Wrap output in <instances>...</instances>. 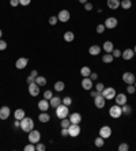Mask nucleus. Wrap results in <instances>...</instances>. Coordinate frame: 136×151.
Returning <instances> with one entry per match:
<instances>
[{
	"instance_id": "50",
	"label": "nucleus",
	"mask_w": 136,
	"mask_h": 151,
	"mask_svg": "<svg viewBox=\"0 0 136 151\" xmlns=\"http://www.w3.org/2000/svg\"><path fill=\"white\" fill-rule=\"evenodd\" d=\"M90 94H91V97H93V98H95L97 95H99L101 93H99V91H97V90H94V91H91V90H90Z\"/></svg>"
},
{
	"instance_id": "53",
	"label": "nucleus",
	"mask_w": 136,
	"mask_h": 151,
	"mask_svg": "<svg viewBox=\"0 0 136 151\" xmlns=\"http://www.w3.org/2000/svg\"><path fill=\"white\" fill-rule=\"evenodd\" d=\"M33 82H35V78H33L31 75H30V76H27V83L30 84V83H33Z\"/></svg>"
},
{
	"instance_id": "16",
	"label": "nucleus",
	"mask_w": 136,
	"mask_h": 151,
	"mask_svg": "<svg viewBox=\"0 0 136 151\" xmlns=\"http://www.w3.org/2000/svg\"><path fill=\"white\" fill-rule=\"evenodd\" d=\"M82 87L85 90H87V91H90V90L93 89V80L90 79V76H89V78H83V80H82Z\"/></svg>"
},
{
	"instance_id": "2",
	"label": "nucleus",
	"mask_w": 136,
	"mask_h": 151,
	"mask_svg": "<svg viewBox=\"0 0 136 151\" xmlns=\"http://www.w3.org/2000/svg\"><path fill=\"white\" fill-rule=\"evenodd\" d=\"M68 113H69V109H68V106H65L64 104H60V105L56 108V116L60 118V120L68 117Z\"/></svg>"
},
{
	"instance_id": "4",
	"label": "nucleus",
	"mask_w": 136,
	"mask_h": 151,
	"mask_svg": "<svg viewBox=\"0 0 136 151\" xmlns=\"http://www.w3.org/2000/svg\"><path fill=\"white\" fill-rule=\"evenodd\" d=\"M102 97L105 98V100H114V97H116V90L113 87H105V89L102 90Z\"/></svg>"
},
{
	"instance_id": "55",
	"label": "nucleus",
	"mask_w": 136,
	"mask_h": 151,
	"mask_svg": "<svg viewBox=\"0 0 136 151\" xmlns=\"http://www.w3.org/2000/svg\"><path fill=\"white\" fill-rule=\"evenodd\" d=\"M79 3H82V4H86V3H87V0H79Z\"/></svg>"
},
{
	"instance_id": "3",
	"label": "nucleus",
	"mask_w": 136,
	"mask_h": 151,
	"mask_svg": "<svg viewBox=\"0 0 136 151\" xmlns=\"http://www.w3.org/2000/svg\"><path fill=\"white\" fill-rule=\"evenodd\" d=\"M40 140H41L40 131H37V129H31V131L29 132V142H30V143H33V144H37Z\"/></svg>"
},
{
	"instance_id": "39",
	"label": "nucleus",
	"mask_w": 136,
	"mask_h": 151,
	"mask_svg": "<svg viewBox=\"0 0 136 151\" xmlns=\"http://www.w3.org/2000/svg\"><path fill=\"white\" fill-rule=\"evenodd\" d=\"M119 150L120 151H128L129 150V146L127 144V143H121V144L119 146Z\"/></svg>"
},
{
	"instance_id": "58",
	"label": "nucleus",
	"mask_w": 136,
	"mask_h": 151,
	"mask_svg": "<svg viewBox=\"0 0 136 151\" xmlns=\"http://www.w3.org/2000/svg\"><path fill=\"white\" fill-rule=\"evenodd\" d=\"M135 87H136V80H135Z\"/></svg>"
},
{
	"instance_id": "27",
	"label": "nucleus",
	"mask_w": 136,
	"mask_h": 151,
	"mask_svg": "<svg viewBox=\"0 0 136 151\" xmlns=\"http://www.w3.org/2000/svg\"><path fill=\"white\" fill-rule=\"evenodd\" d=\"M120 7H123L124 10H129L132 7V1L131 0H123V1H120Z\"/></svg>"
},
{
	"instance_id": "29",
	"label": "nucleus",
	"mask_w": 136,
	"mask_h": 151,
	"mask_svg": "<svg viewBox=\"0 0 136 151\" xmlns=\"http://www.w3.org/2000/svg\"><path fill=\"white\" fill-rule=\"evenodd\" d=\"M114 60V57L112 53H106V55H103L102 56V61L103 63H112Z\"/></svg>"
},
{
	"instance_id": "11",
	"label": "nucleus",
	"mask_w": 136,
	"mask_h": 151,
	"mask_svg": "<svg viewBox=\"0 0 136 151\" xmlns=\"http://www.w3.org/2000/svg\"><path fill=\"white\" fill-rule=\"evenodd\" d=\"M99 136H102L103 139H108V138H110V136H112V129H110V127H108V125H103V127L99 129Z\"/></svg>"
},
{
	"instance_id": "44",
	"label": "nucleus",
	"mask_w": 136,
	"mask_h": 151,
	"mask_svg": "<svg viewBox=\"0 0 136 151\" xmlns=\"http://www.w3.org/2000/svg\"><path fill=\"white\" fill-rule=\"evenodd\" d=\"M105 89V86H103V83H97L95 86V90L97 91H99V93H102V90Z\"/></svg>"
},
{
	"instance_id": "52",
	"label": "nucleus",
	"mask_w": 136,
	"mask_h": 151,
	"mask_svg": "<svg viewBox=\"0 0 136 151\" xmlns=\"http://www.w3.org/2000/svg\"><path fill=\"white\" fill-rule=\"evenodd\" d=\"M61 136H68V128H63L61 129Z\"/></svg>"
},
{
	"instance_id": "24",
	"label": "nucleus",
	"mask_w": 136,
	"mask_h": 151,
	"mask_svg": "<svg viewBox=\"0 0 136 151\" xmlns=\"http://www.w3.org/2000/svg\"><path fill=\"white\" fill-rule=\"evenodd\" d=\"M38 120H40L41 123H48L51 120V116L48 114V112H41V114L38 116Z\"/></svg>"
},
{
	"instance_id": "40",
	"label": "nucleus",
	"mask_w": 136,
	"mask_h": 151,
	"mask_svg": "<svg viewBox=\"0 0 136 151\" xmlns=\"http://www.w3.org/2000/svg\"><path fill=\"white\" fill-rule=\"evenodd\" d=\"M127 91H128V94H133L136 91V87L133 84H128V87H127Z\"/></svg>"
},
{
	"instance_id": "46",
	"label": "nucleus",
	"mask_w": 136,
	"mask_h": 151,
	"mask_svg": "<svg viewBox=\"0 0 136 151\" xmlns=\"http://www.w3.org/2000/svg\"><path fill=\"white\" fill-rule=\"evenodd\" d=\"M85 10H86V11H91V10H93V4L87 1V3L85 4Z\"/></svg>"
},
{
	"instance_id": "22",
	"label": "nucleus",
	"mask_w": 136,
	"mask_h": 151,
	"mask_svg": "<svg viewBox=\"0 0 136 151\" xmlns=\"http://www.w3.org/2000/svg\"><path fill=\"white\" fill-rule=\"evenodd\" d=\"M49 104H51L52 108H55V109H56V108L61 104V98H60V97H52L51 100H49Z\"/></svg>"
},
{
	"instance_id": "45",
	"label": "nucleus",
	"mask_w": 136,
	"mask_h": 151,
	"mask_svg": "<svg viewBox=\"0 0 136 151\" xmlns=\"http://www.w3.org/2000/svg\"><path fill=\"white\" fill-rule=\"evenodd\" d=\"M7 48V42L4 39H0V50H4Z\"/></svg>"
},
{
	"instance_id": "54",
	"label": "nucleus",
	"mask_w": 136,
	"mask_h": 151,
	"mask_svg": "<svg viewBox=\"0 0 136 151\" xmlns=\"http://www.w3.org/2000/svg\"><path fill=\"white\" fill-rule=\"evenodd\" d=\"M30 75H31V76H33V78H37V76H38V72H37V71H35V69H33V71H31V72H30Z\"/></svg>"
},
{
	"instance_id": "35",
	"label": "nucleus",
	"mask_w": 136,
	"mask_h": 151,
	"mask_svg": "<svg viewBox=\"0 0 136 151\" xmlns=\"http://www.w3.org/2000/svg\"><path fill=\"white\" fill-rule=\"evenodd\" d=\"M71 125V121H69V118L65 117V118H61V128H68Z\"/></svg>"
},
{
	"instance_id": "15",
	"label": "nucleus",
	"mask_w": 136,
	"mask_h": 151,
	"mask_svg": "<svg viewBox=\"0 0 136 151\" xmlns=\"http://www.w3.org/2000/svg\"><path fill=\"white\" fill-rule=\"evenodd\" d=\"M49 106H51V104H49V101L45 100V98L41 100L40 102H38V109H40L41 112H48Z\"/></svg>"
},
{
	"instance_id": "7",
	"label": "nucleus",
	"mask_w": 136,
	"mask_h": 151,
	"mask_svg": "<svg viewBox=\"0 0 136 151\" xmlns=\"http://www.w3.org/2000/svg\"><path fill=\"white\" fill-rule=\"evenodd\" d=\"M69 18H71V14H69L68 10H61V11L59 12V15H57L59 22H68Z\"/></svg>"
},
{
	"instance_id": "21",
	"label": "nucleus",
	"mask_w": 136,
	"mask_h": 151,
	"mask_svg": "<svg viewBox=\"0 0 136 151\" xmlns=\"http://www.w3.org/2000/svg\"><path fill=\"white\" fill-rule=\"evenodd\" d=\"M89 53H90L91 56H97V55H99L101 53V46H98V45H93L89 48Z\"/></svg>"
},
{
	"instance_id": "30",
	"label": "nucleus",
	"mask_w": 136,
	"mask_h": 151,
	"mask_svg": "<svg viewBox=\"0 0 136 151\" xmlns=\"http://www.w3.org/2000/svg\"><path fill=\"white\" fill-rule=\"evenodd\" d=\"M53 87H55V90H56V91H63V90H64V87H65V84H64V82L59 80V82H56V83H55V86H53Z\"/></svg>"
},
{
	"instance_id": "43",
	"label": "nucleus",
	"mask_w": 136,
	"mask_h": 151,
	"mask_svg": "<svg viewBox=\"0 0 136 151\" xmlns=\"http://www.w3.org/2000/svg\"><path fill=\"white\" fill-rule=\"evenodd\" d=\"M57 21H59V19H57V17H51V18H49V25L55 26V25L57 23Z\"/></svg>"
},
{
	"instance_id": "49",
	"label": "nucleus",
	"mask_w": 136,
	"mask_h": 151,
	"mask_svg": "<svg viewBox=\"0 0 136 151\" xmlns=\"http://www.w3.org/2000/svg\"><path fill=\"white\" fill-rule=\"evenodd\" d=\"M90 79H91V80H97V79H98V73L91 72L90 73Z\"/></svg>"
},
{
	"instance_id": "19",
	"label": "nucleus",
	"mask_w": 136,
	"mask_h": 151,
	"mask_svg": "<svg viewBox=\"0 0 136 151\" xmlns=\"http://www.w3.org/2000/svg\"><path fill=\"white\" fill-rule=\"evenodd\" d=\"M69 121H71V124H80L82 116L79 113H72V114H69Z\"/></svg>"
},
{
	"instance_id": "34",
	"label": "nucleus",
	"mask_w": 136,
	"mask_h": 151,
	"mask_svg": "<svg viewBox=\"0 0 136 151\" xmlns=\"http://www.w3.org/2000/svg\"><path fill=\"white\" fill-rule=\"evenodd\" d=\"M94 143H95L97 147H102V146L105 144V139H103L102 136H98V138L94 140Z\"/></svg>"
},
{
	"instance_id": "20",
	"label": "nucleus",
	"mask_w": 136,
	"mask_h": 151,
	"mask_svg": "<svg viewBox=\"0 0 136 151\" xmlns=\"http://www.w3.org/2000/svg\"><path fill=\"white\" fill-rule=\"evenodd\" d=\"M114 49V45L112 41H105L103 42V50L106 52V53H112Z\"/></svg>"
},
{
	"instance_id": "6",
	"label": "nucleus",
	"mask_w": 136,
	"mask_h": 151,
	"mask_svg": "<svg viewBox=\"0 0 136 151\" xmlns=\"http://www.w3.org/2000/svg\"><path fill=\"white\" fill-rule=\"evenodd\" d=\"M79 134H80L79 124H71V125L68 127V135H69V136L76 138V136H79Z\"/></svg>"
},
{
	"instance_id": "56",
	"label": "nucleus",
	"mask_w": 136,
	"mask_h": 151,
	"mask_svg": "<svg viewBox=\"0 0 136 151\" xmlns=\"http://www.w3.org/2000/svg\"><path fill=\"white\" fill-rule=\"evenodd\" d=\"M1 35H3V31L0 30V39H1Z\"/></svg>"
},
{
	"instance_id": "57",
	"label": "nucleus",
	"mask_w": 136,
	"mask_h": 151,
	"mask_svg": "<svg viewBox=\"0 0 136 151\" xmlns=\"http://www.w3.org/2000/svg\"><path fill=\"white\" fill-rule=\"evenodd\" d=\"M133 52H135V55H136V45H135V48H133Z\"/></svg>"
},
{
	"instance_id": "13",
	"label": "nucleus",
	"mask_w": 136,
	"mask_h": 151,
	"mask_svg": "<svg viewBox=\"0 0 136 151\" xmlns=\"http://www.w3.org/2000/svg\"><path fill=\"white\" fill-rule=\"evenodd\" d=\"M29 64V59H26V57H19L17 60V63H15V67L18 68V69H23V68H26Z\"/></svg>"
},
{
	"instance_id": "14",
	"label": "nucleus",
	"mask_w": 136,
	"mask_h": 151,
	"mask_svg": "<svg viewBox=\"0 0 136 151\" xmlns=\"http://www.w3.org/2000/svg\"><path fill=\"white\" fill-rule=\"evenodd\" d=\"M11 114V110L8 106H1L0 108V120H7Z\"/></svg>"
},
{
	"instance_id": "38",
	"label": "nucleus",
	"mask_w": 136,
	"mask_h": 151,
	"mask_svg": "<svg viewBox=\"0 0 136 151\" xmlns=\"http://www.w3.org/2000/svg\"><path fill=\"white\" fill-rule=\"evenodd\" d=\"M45 148H46V147L42 144V143H40V142L35 144V151H45Z\"/></svg>"
},
{
	"instance_id": "17",
	"label": "nucleus",
	"mask_w": 136,
	"mask_h": 151,
	"mask_svg": "<svg viewBox=\"0 0 136 151\" xmlns=\"http://www.w3.org/2000/svg\"><path fill=\"white\" fill-rule=\"evenodd\" d=\"M114 101H116V104H117V105L123 106L124 104H127V95H125V94H116Z\"/></svg>"
},
{
	"instance_id": "5",
	"label": "nucleus",
	"mask_w": 136,
	"mask_h": 151,
	"mask_svg": "<svg viewBox=\"0 0 136 151\" xmlns=\"http://www.w3.org/2000/svg\"><path fill=\"white\" fill-rule=\"evenodd\" d=\"M109 114H110V117L113 118H119L123 116V110H121V106L120 105H114V106H112L110 109H109Z\"/></svg>"
},
{
	"instance_id": "41",
	"label": "nucleus",
	"mask_w": 136,
	"mask_h": 151,
	"mask_svg": "<svg viewBox=\"0 0 136 151\" xmlns=\"http://www.w3.org/2000/svg\"><path fill=\"white\" fill-rule=\"evenodd\" d=\"M105 25H98V26H97V33L98 34H102L103 33V31H105Z\"/></svg>"
},
{
	"instance_id": "8",
	"label": "nucleus",
	"mask_w": 136,
	"mask_h": 151,
	"mask_svg": "<svg viewBox=\"0 0 136 151\" xmlns=\"http://www.w3.org/2000/svg\"><path fill=\"white\" fill-rule=\"evenodd\" d=\"M105 27L106 29H114V27H117V25H119V21H117V18H114V17H110L108 18L106 21H105Z\"/></svg>"
},
{
	"instance_id": "42",
	"label": "nucleus",
	"mask_w": 136,
	"mask_h": 151,
	"mask_svg": "<svg viewBox=\"0 0 136 151\" xmlns=\"http://www.w3.org/2000/svg\"><path fill=\"white\" fill-rule=\"evenodd\" d=\"M112 55H113L114 59H117V57H121V50H120V49H113Z\"/></svg>"
},
{
	"instance_id": "47",
	"label": "nucleus",
	"mask_w": 136,
	"mask_h": 151,
	"mask_svg": "<svg viewBox=\"0 0 136 151\" xmlns=\"http://www.w3.org/2000/svg\"><path fill=\"white\" fill-rule=\"evenodd\" d=\"M30 1H31V0H19V4H22V6H29Z\"/></svg>"
},
{
	"instance_id": "37",
	"label": "nucleus",
	"mask_w": 136,
	"mask_h": 151,
	"mask_svg": "<svg viewBox=\"0 0 136 151\" xmlns=\"http://www.w3.org/2000/svg\"><path fill=\"white\" fill-rule=\"evenodd\" d=\"M52 97H53V93H52L51 90H46L45 93H44V98H45V100L49 101V100L52 98Z\"/></svg>"
},
{
	"instance_id": "9",
	"label": "nucleus",
	"mask_w": 136,
	"mask_h": 151,
	"mask_svg": "<svg viewBox=\"0 0 136 151\" xmlns=\"http://www.w3.org/2000/svg\"><path fill=\"white\" fill-rule=\"evenodd\" d=\"M135 80H136V78L132 72H124L123 73V82H125L127 84H133L135 83Z\"/></svg>"
},
{
	"instance_id": "26",
	"label": "nucleus",
	"mask_w": 136,
	"mask_h": 151,
	"mask_svg": "<svg viewBox=\"0 0 136 151\" xmlns=\"http://www.w3.org/2000/svg\"><path fill=\"white\" fill-rule=\"evenodd\" d=\"M75 39V34L72 31H65L64 33V41H67V42H71V41H74Z\"/></svg>"
},
{
	"instance_id": "33",
	"label": "nucleus",
	"mask_w": 136,
	"mask_h": 151,
	"mask_svg": "<svg viewBox=\"0 0 136 151\" xmlns=\"http://www.w3.org/2000/svg\"><path fill=\"white\" fill-rule=\"evenodd\" d=\"M61 104H64L65 106L69 108L71 105H72V98H71V97H64V98L61 100Z\"/></svg>"
},
{
	"instance_id": "32",
	"label": "nucleus",
	"mask_w": 136,
	"mask_h": 151,
	"mask_svg": "<svg viewBox=\"0 0 136 151\" xmlns=\"http://www.w3.org/2000/svg\"><path fill=\"white\" fill-rule=\"evenodd\" d=\"M121 110H123V114H131V112H132V108H131L129 105L124 104V105L121 106Z\"/></svg>"
},
{
	"instance_id": "51",
	"label": "nucleus",
	"mask_w": 136,
	"mask_h": 151,
	"mask_svg": "<svg viewBox=\"0 0 136 151\" xmlns=\"http://www.w3.org/2000/svg\"><path fill=\"white\" fill-rule=\"evenodd\" d=\"M14 127L15 128H21V120H15L14 121Z\"/></svg>"
},
{
	"instance_id": "36",
	"label": "nucleus",
	"mask_w": 136,
	"mask_h": 151,
	"mask_svg": "<svg viewBox=\"0 0 136 151\" xmlns=\"http://www.w3.org/2000/svg\"><path fill=\"white\" fill-rule=\"evenodd\" d=\"M25 151H35V144H33V143L26 144L25 146Z\"/></svg>"
},
{
	"instance_id": "23",
	"label": "nucleus",
	"mask_w": 136,
	"mask_h": 151,
	"mask_svg": "<svg viewBox=\"0 0 136 151\" xmlns=\"http://www.w3.org/2000/svg\"><path fill=\"white\" fill-rule=\"evenodd\" d=\"M108 7L110 10H117L120 7V0H108Z\"/></svg>"
},
{
	"instance_id": "18",
	"label": "nucleus",
	"mask_w": 136,
	"mask_h": 151,
	"mask_svg": "<svg viewBox=\"0 0 136 151\" xmlns=\"http://www.w3.org/2000/svg\"><path fill=\"white\" fill-rule=\"evenodd\" d=\"M121 56H123L124 60H131V59H133V56H135V52H133V49H125L121 53Z\"/></svg>"
},
{
	"instance_id": "28",
	"label": "nucleus",
	"mask_w": 136,
	"mask_h": 151,
	"mask_svg": "<svg viewBox=\"0 0 136 151\" xmlns=\"http://www.w3.org/2000/svg\"><path fill=\"white\" fill-rule=\"evenodd\" d=\"M90 73H91V71H90V68L89 67H82V69H80V75H82L83 78H89Z\"/></svg>"
},
{
	"instance_id": "25",
	"label": "nucleus",
	"mask_w": 136,
	"mask_h": 151,
	"mask_svg": "<svg viewBox=\"0 0 136 151\" xmlns=\"http://www.w3.org/2000/svg\"><path fill=\"white\" fill-rule=\"evenodd\" d=\"M14 117H15V120H22L25 117V110L23 109H17L14 112Z\"/></svg>"
},
{
	"instance_id": "1",
	"label": "nucleus",
	"mask_w": 136,
	"mask_h": 151,
	"mask_svg": "<svg viewBox=\"0 0 136 151\" xmlns=\"http://www.w3.org/2000/svg\"><path fill=\"white\" fill-rule=\"evenodd\" d=\"M21 129L25 132H30L31 129H34V121L30 117H25L21 120Z\"/></svg>"
},
{
	"instance_id": "10",
	"label": "nucleus",
	"mask_w": 136,
	"mask_h": 151,
	"mask_svg": "<svg viewBox=\"0 0 136 151\" xmlns=\"http://www.w3.org/2000/svg\"><path fill=\"white\" fill-rule=\"evenodd\" d=\"M29 93H30L31 97H37V95L40 94V86L35 83V82L30 83L29 84Z\"/></svg>"
},
{
	"instance_id": "48",
	"label": "nucleus",
	"mask_w": 136,
	"mask_h": 151,
	"mask_svg": "<svg viewBox=\"0 0 136 151\" xmlns=\"http://www.w3.org/2000/svg\"><path fill=\"white\" fill-rule=\"evenodd\" d=\"M10 4H11L12 7L19 6V0H10Z\"/></svg>"
},
{
	"instance_id": "31",
	"label": "nucleus",
	"mask_w": 136,
	"mask_h": 151,
	"mask_svg": "<svg viewBox=\"0 0 136 151\" xmlns=\"http://www.w3.org/2000/svg\"><path fill=\"white\" fill-rule=\"evenodd\" d=\"M35 83L38 84V86H45L46 84V79L44 78V76H37V78H35Z\"/></svg>"
},
{
	"instance_id": "12",
	"label": "nucleus",
	"mask_w": 136,
	"mask_h": 151,
	"mask_svg": "<svg viewBox=\"0 0 136 151\" xmlns=\"http://www.w3.org/2000/svg\"><path fill=\"white\" fill-rule=\"evenodd\" d=\"M105 104H106V100L102 97V94L97 95L95 98H94V105H95V108H98V109H102V108L105 106Z\"/></svg>"
}]
</instances>
